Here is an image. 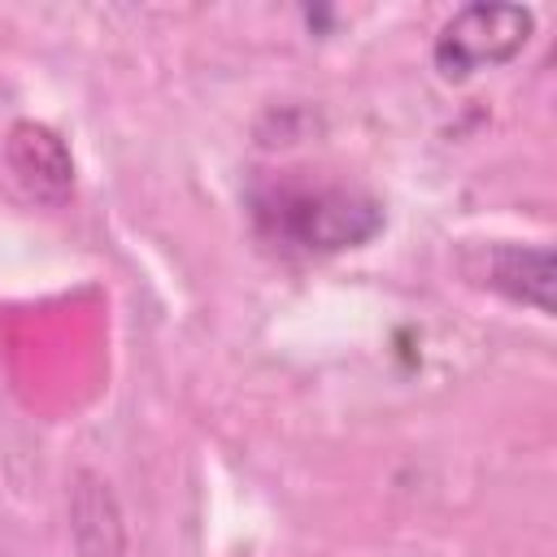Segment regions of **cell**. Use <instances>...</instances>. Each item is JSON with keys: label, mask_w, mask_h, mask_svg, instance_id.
Masks as SVG:
<instances>
[{"label": "cell", "mask_w": 557, "mask_h": 557, "mask_svg": "<svg viewBox=\"0 0 557 557\" xmlns=\"http://www.w3.org/2000/svg\"><path fill=\"white\" fill-rule=\"evenodd\" d=\"M9 170L39 205H65L74 196V157L65 139L44 122H13L4 139Z\"/></svg>", "instance_id": "obj_3"}, {"label": "cell", "mask_w": 557, "mask_h": 557, "mask_svg": "<svg viewBox=\"0 0 557 557\" xmlns=\"http://www.w3.org/2000/svg\"><path fill=\"white\" fill-rule=\"evenodd\" d=\"M70 540L74 557H126V522L109 483L78 470L70 483Z\"/></svg>", "instance_id": "obj_4"}, {"label": "cell", "mask_w": 557, "mask_h": 557, "mask_svg": "<svg viewBox=\"0 0 557 557\" xmlns=\"http://www.w3.org/2000/svg\"><path fill=\"white\" fill-rule=\"evenodd\" d=\"M535 30V13L522 4H500V0H474L457 9L440 35H435V70L448 83H461L479 70L513 61Z\"/></svg>", "instance_id": "obj_2"}, {"label": "cell", "mask_w": 557, "mask_h": 557, "mask_svg": "<svg viewBox=\"0 0 557 557\" xmlns=\"http://www.w3.org/2000/svg\"><path fill=\"white\" fill-rule=\"evenodd\" d=\"M257 222L287 248L344 252L383 231V205L357 187H278L257 200Z\"/></svg>", "instance_id": "obj_1"}, {"label": "cell", "mask_w": 557, "mask_h": 557, "mask_svg": "<svg viewBox=\"0 0 557 557\" xmlns=\"http://www.w3.org/2000/svg\"><path fill=\"white\" fill-rule=\"evenodd\" d=\"M553 248L544 244H496L487 252V287L513 305H531L535 313H553Z\"/></svg>", "instance_id": "obj_5"}]
</instances>
